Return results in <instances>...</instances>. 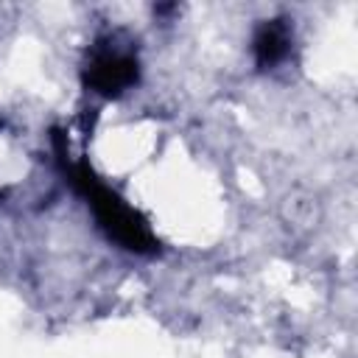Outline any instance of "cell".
<instances>
[{"label": "cell", "mask_w": 358, "mask_h": 358, "mask_svg": "<svg viewBox=\"0 0 358 358\" xmlns=\"http://www.w3.org/2000/svg\"><path fill=\"white\" fill-rule=\"evenodd\" d=\"M134 67L137 64L131 62V56L117 53V50H106L92 64V81L103 92H112V90H117V87H123L134 78Z\"/></svg>", "instance_id": "cell-1"}, {"label": "cell", "mask_w": 358, "mask_h": 358, "mask_svg": "<svg viewBox=\"0 0 358 358\" xmlns=\"http://www.w3.org/2000/svg\"><path fill=\"white\" fill-rule=\"evenodd\" d=\"M285 31L277 25H266L263 34L257 36V50L263 53V62H277L285 53Z\"/></svg>", "instance_id": "cell-2"}]
</instances>
